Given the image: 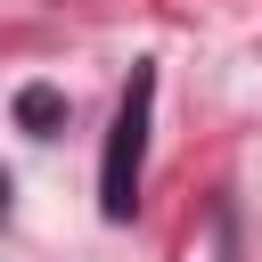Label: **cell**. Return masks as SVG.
<instances>
[{"label": "cell", "instance_id": "1", "mask_svg": "<svg viewBox=\"0 0 262 262\" xmlns=\"http://www.w3.org/2000/svg\"><path fill=\"white\" fill-rule=\"evenodd\" d=\"M147 106H156V66H131V82H123V106H115V131H106V164H98V213H106V221H131V205H139Z\"/></svg>", "mask_w": 262, "mask_h": 262}, {"label": "cell", "instance_id": "2", "mask_svg": "<svg viewBox=\"0 0 262 262\" xmlns=\"http://www.w3.org/2000/svg\"><path fill=\"white\" fill-rule=\"evenodd\" d=\"M57 115H66V106H57V90H25V98H16V123H25V131H49Z\"/></svg>", "mask_w": 262, "mask_h": 262}, {"label": "cell", "instance_id": "3", "mask_svg": "<svg viewBox=\"0 0 262 262\" xmlns=\"http://www.w3.org/2000/svg\"><path fill=\"white\" fill-rule=\"evenodd\" d=\"M0 205H8V172H0Z\"/></svg>", "mask_w": 262, "mask_h": 262}]
</instances>
